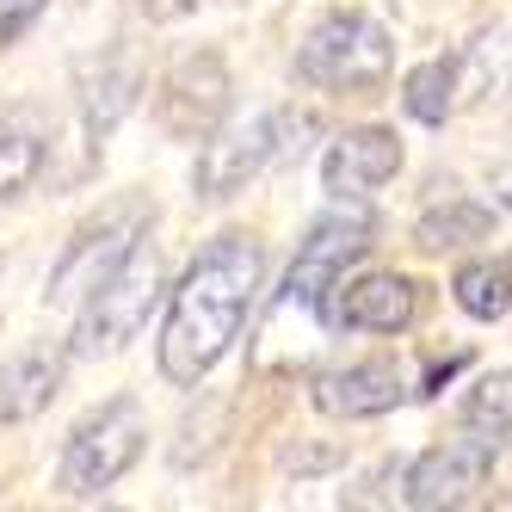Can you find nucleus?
Masks as SVG:
<instances>
[{"mask_svg": "<svg viewBox=\"0 0 512 512\" xmlns=\"http://www.w3.org/2000/svg\"><path fill=\"white\" fill-rule=\"evenodd\" d=\"M260 278H266V247L253 235H216L186 266V278L167 290V321L155 340L167 383L192 389L223 364V352L241 340L253 297H260Z\"/></svg>", "mask_w": 512, "mask_h": 512, "instance_id": "f257e3e1", "label": "nucleus"}, {"mask_svg": "<svg viewBox=\"0 0 512 512\" xmlns=\"http://www.w3.org/2000/svg\"><path fill=\"white\" fill-rule=\"evenodd\" d=\"M297 75L321 93L371 99L395 75V38H389V25L371 19L364 7H334L327 19H315V31L303 38Z\"/></svg>", "mask_w": 512, "mask_h": 512, "instance_id": "f03ea898", "label": "nucleus"}, {"mask_svg": "<svg viewBox=\"0 0 512 512\" xmlns=\"http://www.w3.org/2000/svg\"><path fill=\"white\" fill-rule=\"evenodd\" d=\"M149 223H155V204H149V198H136V192H124V198L105 204L99 216H87V223L68 235L62 260L50 266L44 303H56V309H81L93 290L112 278L142 241H149Z\"/></svg>", "mask_w": 512, "mask_h": 512, "instance_id": "7ed1b4c3", "label": "nucleus"}, {"mask_svg": "<svg viewBox=\"0 0 512 512\" xmlns=\"http://www.w3.org/2000/svg\"><path fill=\"white\" fill-rule=\"evenodd\" d=\"M161 303H167V272H161V253L142 241L130 260L81 303L68 358H112V352H124L142 327L161 315Z\"/></svg>", "mask_w": 512, "mask_h": 512, "instance_id": "20e7f679", "label": "nucleus"}, {"mask_svg": "<svg viewBox=\"0 0 512 512\" xmlns=\"http://www.w3.org/2000/svg\"><path fill=\"white\" fill-rule=\"evenodd\" d=\"M371 235H377L371 204L364 198H334V210L315 216L309 235L297 241V260H290V272H284L278 303L284 309H309V315L327 321V303H334L346 266H358L364 253H371Z\"/></svg>", "mask_w": 512, "mask_h": 512, "instance_id": "39448f33", "label": "nucleus"}, {"mask_svg": "<svg viewBox=\"0 0 512 512\" xmlns=\"http://www.w3.org/2000/svg\"><path fill=\"white\" fill-rule=\"evenodd\" d=\"M142 451H149V414H142L136 395H112V401H99V408L68 432L56 482H62V494L93 500L105 488H118L124 475L142 463Z\"/></svg>", "mask_w": 512, "mask_h": 512, "instance_id": "423d86ee", "label": "nucleus"}, {"mask_svg": "<svg viewBox=\"0 0 512 512\" xmlns=\"http://www.w3.org/2000/svg\"><path fill=\"white\" fill-rule=\"evenodd\" d=\"M278 155V112H235L223 118L204 142H198V167H192V198L223 204L235 192H247L266 173V161Z\"/></svg>", "mask_w": 512, "mask_h": 512, "instance_id": "0eeeda50", "label": "nucleus"}, {"mask_svg": "<svg viewBox=\"0 0 512 512\" xmlns=\"http://www.w3.org/2000/svg\"><path fill=\"white\" fill-rule=\"evenodd\" d=\"M229 112V62L223 50H186L155 93V124L173 142H204Z\"/></svg>", "mask_w": 512, "mask_h": 512, "instance_id": "6e6552de", "label": "nucleus"}, {"mask_svg": "<svg viewBox=\"0 0 512 512\" xmlns=\"http://www.w3.org/2000/svg\"><path fill=\"white\" fill-rule=\"evenodd\" d=\"M494 457H500V438L475 432V438H445V445L420 451L408 469H401V500L420 506V512H438V506H463L488 488L494 475Z\"/></svg>", "mask_w": 512, "mask_h": 512, "instance_id": "1a4fd4ad", "label": "nucleus"}, {"mask_svg": "<svg viewBox=\"0 0 512 512\" xmlns=\"http://www.w3.org/2000/svg\"><path fill=\"white\" fill-rule=\"evenodd\" d=\"M309 401L327 420H383L408 401V383L389 358H358V364H340V371H321Z\"/></svg>", "mask_w": 512, "mask_h": 512, "instance_id": "9d476101", "label": "nucleus"}, {"mask_svg": "<svg viewBox=\"0 0 512 512\" xmlns=\"http://www.w3.org/2000/svg\"><path fill=\"white\" fill-rule=\"evenodd\" d=\"M401 173V136L383 130V124H358V130H340L321 155V186L334 198H364L389 186Z\"/></svg>", "mask_w": 512, "mask_h": 512, "instance_id": "9b49d317", "label": "nucleus"}, {"mask_svg": "<svg viewBox=\"0 0 512 512\" xmlns=\"http://www.w3.org/2000/svg\"><path fill=\"white\" fill-rule=\"evenodd\" d=\"M420 315V284L401 272H364V278H340V303H327V321L352 327V334H408Z\"/></svg>", "mask_w": 512, "mask_h": 512, "instance_id": "f8f14e48", "label": "nucleus"}, {"mask_svg": "<svg viewBox=\"0 0 512 512\" xmlns=\"http://www.w3.org/2000/svg\"><path fill=\"white\" fill-rule=\"evenodd\" d=\"M136 93H142V68L124 50H99L93 62H81V130L93 149H105V136L124 124Z\"/></svg>", "mask_w": 512, "mask_h": 512, "instance_id": "ddd939ff", "label": "nucleus"}, {"mask_svg": "<svg viewBox=\"0 0 512 512\" xmlns=\"http://www.w3.org/2000/svg\"><path fill=\"white\" fill-rule=\"evenodd\" d=\"M62 377H68V352L56 346H25L0 364V420L19 426V420H38L50 401L62 395Z\"/></svg>", "mask_w": 512, "mask_h": 512, "instance_id": "4468645a", "label": "nucleus"}, {"mask_svg": "<svg viewBox=\"0 0 512 512\" xmlns=\"http://www.w3.org/2000/svg\"><path fill=\"white\" fill-rule=\"evenodd\" d=\"M488 235H494V210L475 198H457V192L445 204L420 210V223H414V247H426V253H457V247H475Z\"/></svg>", "mask_w": 512, "mask_h": 512, "instance_id": "2eb2a0df", "label": "nucleus"}, {"mask_svg": "<svg viewBox=\"0 0 512 512\" xmlns=\"http://www.w3.org/2000/svg\"><path fill=\"white\" fill-rule=\"evenodd\" d=\"M457 56H432L420 68H408V81H401V105H408V118L414 124H445L457 112Z\"/></svg>", "mask_w": 512, "mask_h": 512, "instance_id": "dca6fc26", "label": "nucleus"}, {"mask_svg": "<svg viewBox=\"0 0 512 512\" xmlns=\"http://www.w3.org/2000/svg\"><path fill=\"white\" fill-rule=\"evenodd\" d=\"M44 155H50V142L25 112L0 118V198H19L31 179L44 173Z\"/></svg>", "mask_w": 512, "mask_h": 512, "instance_id": "f3484780", "label": "nucleus"}, {"mask_svg": "<svg viewBox=\"0 0 512 512\" xmlns=\"http://www.w3.org/2000/svg\"><path fill=\"white\" fill-rule=\"evenodd\" d=\"M451 297L469 321H500L512 309V266L500 260H463L451 278Z\"/></svg>", "mask_w": 512, "mask_h": 512, "instance_id": "a211bd4d", "label": "nucleus"}, {"mask_svg": "<svg viewBox=\"0 0 512 512\" xmlns=\"http://www.w3.org/2000/svg\"><path fill=\"white\" fill-rule=\"evenodd\" d=\"M463 426L469 432H488V438H506L512 432V371H488V377L469 383V395H463Z\"/></svg>", "mask_w": 512, "mask_h": 512, "instance_id": "6ab92c4d", "label": "nucleus"}, {"mask_svg": "<svg viewBox=\"0 0 512 512\" xmlns=\"http://www.w3.org/2000/svg\"><path fill=\"white\" fill-rule=\"evenodd\" d=\"M50 7V0H0V44H19L31 25H38V13Z\"/></svg>", "mask_w": 512, "mask_h": 512, "instance_id": "aec40b11", "label": "nucleus"}, {"mask_svg": "<svg viewBox=\"0 0 512 512\" xmlns=\"http://www.w3.org/2000/svg\"><path fill=\"white\" fill-rule=\"evenodd\" d=\"M463 364H469V352H451V358H432L426 364V377H420V395H438V389H445L457 371H463Z\"/></svg>", "mask_w": 512, "mask_h": 512, "instance_id": "412c9836", "label": "nucleus"}, {"mask_svg": "<svg viewBox=\"0 0 512 512\" xmlns=\"http://www.w3.org/2000/svg\"><path fill=\"white\" fill-rule=\"evenodd\" d=\"M198 7H204V0H142V13H149V19H186Z\"/></svg>", "mask_w": 512, "mask_h": 512, "instance_id": "4be33fe9", "label": "nucleus"}, {"mask_svg": "<svg viewBox=\"0 0 512 512\" xmlns=\"http://www.w3.org/2000/svg\"><path fill=\"white\" fill-rule=\"evenodd\" d=\"M506 210H512V186H506Z\"/></svg>", "mask_w": 512, "mask_h": 512, "instance_id": "5701e85b", "label": "nucleus"}]
</instances>
